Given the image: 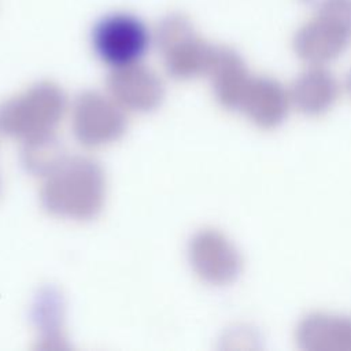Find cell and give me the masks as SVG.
<instances>
[{
    "label": "cell",
    "instance_id": "obj_1",
    "mask_svg": "<svg viewBox=\"0 0 351 351\" xmlns=\"http://www.w3.org/2000/svg\"><path fill=\"white\" fill-rule=\"evenodd\" d=\"M351 43V0H332L300 25L292 48L308 66H326L340 58Z\"/></svg>",
    "mask_w": 351,
    "mask_h": 351
},
{
    "label": "cell",
    "instance_id": "obj_2",
    "mask_svg": "<svg viewBox=\"0 0 351 351\" xmlns=\"http://www.w3.org/2000/svg\"><path fill=\"white\" fill-rule=\"evenodd\" d=\"M154 40L163 55L169 74L176 78H191L208 73L215 45L196 33L188 16L173 12L162 18L156 25Z\"/></svg>",
    "mask_w": 351,
    "mask_h": 351
},
{
    "label": "cell",
    "instance_id": "obj_3",
    "mask_svg": "<svg viewBox=\"0 0 351 351\" xmlns=\"http://www.w3.org/2000/svg\"><path fill=\"white\" fill-rule=\"evenodd\" d=\"M152 34L148 26L129 12H112L92 29V47L97 58L112 69L140 62L149 49Z\"/></svg>",
    "mask_w": 351,
    "mask_h": 351
},
{
    "label": "cell",
    "instance_id": "obj_4",
    "mask_svg": "<svg viewBox=\"0 0 351 351\" xmlns=\"http://www.w3.org/2000/svg\"><path fill=\"white\" fill-rule=\"evenodd\" d=\"M192 256L199 274L213 284H228L240 276L243 261L239 250L215 230L196 236Z\"/></svg>",
    "mask_w": 351,
    "mask_h": 351
},
{
    "label": "cell",
    "instance_id": "obj_5",
    "mask_svg": "<svg viewBox=\"0 0 351 351\" xmlns=\"http://www.w3.org/2000/svg\"><path fill=\"white\" fill-rule=\"evenodd\" d=\"M291 104L289 90L278 80L252 75L240 111L256 126L273 129L284 123Z\"/></svg>",
    "mask_w": 351,
    "mask_h": 351
},
{
    "label": "cell",
    "instance_id": "obj_6",
    "mask_svg": "<svg viewBox=\"0 0 351 351\" xmlns=\"http://www.w3.org/2000/svg\"><path fill=\"white\" fill-rule=\"evenodd\" d=\"M295 340L304 351H351V315L310 313L299 321Z\"/></svg>",
    "mask_w": 351,
    "mask_h": 351
},
{
    "label": "cell",
    "instance_id": "obj_7",
    "mask_svg": "<svg viewBox=\"0 0 351 351\" xmlns=\"http://www.w3.org/2000/svg\"><path fill=\"white\" fill-rule=\"evenodd\" d=\"M218 101L232 111H240L252 80L243 56L233 48L217 47L207 73Z\"/></svg>",
    "mask_w": 351,
    "mask_h": 351
},
{
    "label": "cell",
    "instance_id": "obj_8",
    "mask_svg": "<svg viewBox=\"0 0 351 351\" xmlns=\"http://www.w3.org/2000/svg\"><path fill=\"white\" fill-rule=\"evenodd\" d=\"M292 104L306 115H322L337 100L339 82L325 66H308L292 82L289 89Z\"/></svg>",
    "mask_w": 351,
    "mask_h": 351
},
{
    "label": "cell",
    "instance_id": "obj_9",
    "mask_svg": "<svg viewBox=\"0 0 351 351\" xmlns=\"http://www.w3.org/2000/svg\"><path fill=\"white\" fill-rule=\"evenodd\" d=\"M299 1L315 12V11L321 10L322 7H325L328 3H330L332 0H299Z\"/></svg>",
    "mask_w": 351,
    "mask_h": 351
},
{
    "label": "cell",
    "instance_id": "obj_10",
    "mask_svg": "<svg viewBox=\"0 0 351 351\" xmlns=\"http://www.w3.org/2000/svg\"><path fill=\"white\" fill-rule=\"evenodd\" d=\"M346 89H347V92L351 95V70L348 71V74H347V77H346Z\"/></svg>",
    "mask_w": 351,
    "mask_h": 351
}]
</instances>
